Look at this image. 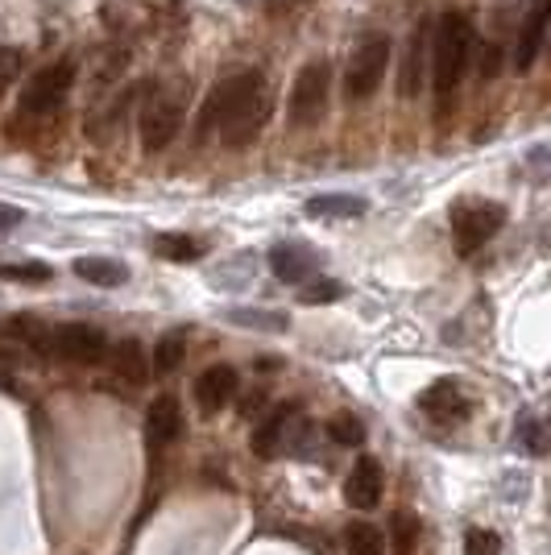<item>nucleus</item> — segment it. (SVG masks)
Segmentation results:
<instances>
[{
  "mask_svg": "<svg viewBox=\"0 0 551 555\" xmlns=\"http://www.w3.org/2000/svg\"><path fill=\"white\" fill-rule=\"evenodd\" d=\"M183 336H162L158 348H154V370L158 373H175L179 365H183Z\"/></svg>",
  "mask_w": 551,
  "mask_h": 555,
  "instance_id": "obj_23",
  "label": "nucleus"
},
{
  "mask_svg": "<svg viewBox=\"0 0 551 555\" xmlns=\"http://www.w3.org/2000/svg\"><path fill=\"white\" fill-rule=\"evenodd\" d=\"M183 113H187L183 88H158V92L141 104L138 133H141L145 154H158V150H166L170 141L179 138V129H183Z\"/></svg>",
  "mask_w": 551,
  "mask_h": 555,
  "instance_id": "obj_4",
  "label": "nucleus"
},
{
  "mask_svg": "<svg viewBox=\"0 0 551 555\" xmlns=\"http://www.w3.org/2000/svg\"><path fill=\"white\" fill-rule=\"evenodd\" d=\"M75 274L84 278V282H92V286L113 291V286H120V282L129 278V270H125L116 257H79V261H75Z\"/></svg>",
  "mask_w": 551,
  "mask_h": 555,
  "instance_id": "obj_18",
  "label": "nucleus"
},
{
  "mask_svg": "<svg viewBox=\"0 0 551 555\" xmlns=\"http://www.w3.org/2000/svg\"><path fill=\"white\" fill-rule=\"evenodd\" d=\"M236 393V373L229 365H212L195 377V402L204 415H216L220 406H229V398Z\"/></svg>",
  "mask_w": 551,
  "mask_h": 555,
  "instance_id": "obj_15",
  "label": "nucleus"
},
{
  "mask_svg": "<svg viewBox=\"0 0 551 555\" xmlns=\"http://www.w3.org/2000/svg\"><path fill=\"white\" fill-rule=\"evenodd\" d=\"M551 38V4H535V13H530L523 29H518V47H514V67L518 70H530L535 67V59H539V50L543 42Z\"/></svg>",
  "mask_w": 551,
  "mask_h": 555,
  "instance_id": "obj_13",
  "label": "nucleus"
},
{
  "mask_svg": "<svg viewBox=\"0 0 551 555\" xmlns=\"http://www.w3.org/2000/svg\"><path fill=\"white\" fill-rule=\"evenodd\" d=\"M328 436L341 443V448H357V443L366 440V423L353 415H336L328 423Z\"/></svg>",
  "mask_w": 551,
  "mask_h": 555,
  "instance_id": "obj_24",
  "label": "nucleus"
},
{
  "mask_svg": "<svg viewBox=\"0 0 551 555\" xmlns=\"http://www.w3.org/2000/svg\"><path fill=\"white\" fill-rule=\"evenodd\" d=\"M419 534H423V527H419V514L414 509H394L390 514V552L394 555H414V547H419Z\"/></svg>",
  "mask_w": 551,
  "mask_h": 555,
  "instance_id": "obj_20",
  "label": "nucleus"
},
{
  "mask_svg": "<svg viewBox=\"0 0 551 555\" xmlns=\"http://www.w3.org/2000/svg\"><path fill=\"white\" fill-rule=\"evenodd\" d=\"M505 224V208L494 199H469L452 208V245L460 257L477 254L482 245H489Z\"/></svg>",
  "mask_w": 551,
  "mask_h": 555,
  "instance_id": "obj_5",
  "label": "nucleus"
},
{
  "mask_svg": "<svg viewBox=\"0 0 551 555\" xmlns=\"http://www.w3.org/2000/svg\"><path fill=\"white\" fill-rule=\"evenodd\" d=\"M345 547H348V555H386L390 552L386 534L377 531L373 522H361V518L345 527Z\"/></svg>",
  "mask_w": 551,
  "mask_h": 555,
  "instance_id": "obj_21",
  "label": "nucleus"
},
{
  "mask_svg": "<svg viewBox=\"0 0 551 555\" xmlns=\"http://www.w3.org/2000/svg\"><path fill=\"white\" fill-rule=\"evenodd\" d=\"M295 431H299L295 406H274L270 415L261 418V427L253 431V452H257L261 461H274V456L286 452V443L295 448Z\"/></svg>",
  "mask_w": 551,
  "mask_h": 555,
  "instance_id": "obj_9",
  "label": "nucleus"
},
{
  "mask_svg": "<svg viewBox=\"0 0 551 555\" xmlns=\"http://www.w3.org/2000/svg\"><path fill=\"white\" fill-rule=\"evenodd\" d=\"M225 320L236 327H249V332H286L291 327L282 311H261V307H229Z\"/></svg>",
  "mask_w": 551,
  "mask_h": 555,
  "instance_id": "obj_19",
  "label": "nucleus"
},
{
  "mask_svg": "<svg viewBox=\"0 0 551 555\" xmlns=\"http://www.w3.org/2000/svg\"><path fill=\"white\" fill-rule=\"evenodd\" d=\"M71 83H75V63H71V59H54L47 67H38L29 75V83L22 88V113L50 116L67 100Z\"/></svg>",
  "mask_w": 551,
  "mask_h": 555,
  "instance_id": "obj_8",
  "label": "nucleus"
},
{
  "mask_svg": "<svg viewBox=\"0 0 551 555\" xmlns=\"http://www.w3.org/2000/svg\"><path fill=\"white\" fill-rule=\"evenodd\" d=\"M42 352L59 357V361H75V365H95V361H108V336L92 324H59L47 327L42 340H38Z\"/></svg>",
  "mask_w": 551,
  "mask_h": 555,
  "instance_id": "obj_7",
  "label": "nucleus"
},
{
  "mask_svg": "<svg viewBox=\"0 0 551 555\" xmlns=\"http://www.w3.org/2000/svg\"><path fill=\"white\" fill-rule=\"evenodd\" d=\"M0 278H9V282H50V266L42 261H17V266H0Z\"/></svg>",
  "mask_w": 551,
  "mask_h": 555,
  "instance_id": "obj_26",
  "label": "nucleus"
},
{
  "mask_svg": "<svg viewBox=\"0 0 551 555\" xmlns=\"http://www.w3.org/2000/svg\"><path fill=\"white\" fill-rule=\"evenodd\" d=\"M270 270H274L278 282H291V286H303L320 274V257L311 254L307 245H274L270 249Z\"/></svg>",
  "mask_w": 551,
  "mask_h": 555,
  "instance_id": "obj_11",
  "label": "nucleus"
},
{
  "mask_svg": "<svg viewBox=\"0 0 551 555\" xmlns=\"http://www.w3.org/2000/svg\"><path fill=\"white\" fill-rule=\"evenodd\" d=\"M25 216L22 208H13V204H0V232H9V229H17Z\"/></svg>",
  "mask_w": 551,
  "mask_h": 555,
  "instance_id": "obj_29",
  "label": "nucleus"
},
{
  "mask_svg": "<svg viewBox=\"0 0 551 555\" xmlns=\"http://www.w3.org/2000/svg\"><path fill=\"white\" fill-rule=\"evenodd\" d=\"M473 22L464 13H444L432 29V88L439 95L457 92L460 79L469 75V63H473Z\"/></svg>",
  "mask_w": 551,
  "mask_h": 555,
  "instance_id": "obj_2",
  "label": "nucleus"
},
{
  "mask_svg": "<svg viewBox=\"0 0 551 555\" xmlns=\"http://www.w3.org/2000/svg\"><path fill=\"white\" fill-rule=\"evenodd\" d=\"M341 295H345V286H341V282H328V278H311V282L299 286L303 302H336Z\"/></svg>",
  "mask_w": 551,
  "mask_h": 555,
  "instance_id": "obj_25",
  "label": "nucleus"
},
{
  "mask_svg": "<svg viewBox=\"0 0 551 555\" xmlns=\"http://www.w3.org/2000/svg\"><path fill=\"white\" fill-rule=\"evenodd\" d=\"M464 555H502V539L494 531L473 527V531L464 534Z\"/></svg>",
  "mask_w": 551,
  "mask_h": 555,
  "instance_id": "obj_27",
  "label": "nucleus"
},
{
  "mask_svg": "<svg viewBox=\"0 0 551 555\" xmlns=\"http://www.w3.org/2000/svg\"><path fill=\"white\" fill-rule=\"evenodd\" d=\"M270 113H274V100L261 70H236L207 92L200 108V133H220L229 150H245L270 125Z\"/></svg>",
  "mask_w": 551,
  "mask_h": 555,
  "instance_id": "obj_1",
  "label": "nucleus"
},
{
  "mask_svg": "<svg viewBox=\"0 0 551 555\" xmlns=\"http://www.w3.org/2000/svg\"><path fill=\"white\" fill-rule=\"evenodd\" d=\"M183 436V411L175 398H154L145 411V443L150 448H166Z\"/></svg>",
  "mask_w": 551,
  "mask_h": 555,
  "instance_id": "obj_12",
  "label": "nucleus"
},
{
  "mask_svg": "<svg viewBox=\"0 0 551 555\" xmlns=\"http://www.w3.org/2000/svg\"><path fill=\"white\" fill-rule=\"evenodd\" d=\"M386 70H390V38H386V34H369V38H361L357 50H353V59H348V70H345L348 100H369V95L382 88Z\"/></svg>",
  "mask_w": 551,
  "mask_h": 555,
  "instance_id": "obj_6",
  "label": "nucleus"
},
{
  "mask_svg": "<svg viewBox=\"0 0 551 555\" xmlns=\"http://www.w3.org/2000/svg\"><path fill=\"white\" fill-rule=\"evenodd\" d=\"M108 365L129 386H145L150 382V361H145V348L138 340H120V345L108 348Z\"/></svg>",
  "mask_w": 551,
  "mask_h": 555,
  "instance_id": "obj_16",
  "label": "nucleus"
},
{
  "mask_svg": "<svg viewBox=\"0 0 551 555\" xmlns=\"http://www.w3.org/2000/svg\"><path fill=\"white\" fill-rule=\"evenodd\" d=\"M154 254L166 261H195V257H204V245L195 236H183V232H162L154 241Z\"/></svg>",
  "mask_w": 551,
  "mask_h": 555,
  "instance_id": "obj_22",
  "label": "nucleus"
},
{
  "mask_svg": "<svg viewBox=\"0 0 551 555\" xmlns=\"http://www.w3.org/2000/svg\"><path fill=\"white\" fill-rule=\"evenodd\" d=\"M328 100H332V67L323 59H311L307 67L295 75L291 95H286V120L291 129H311L320 125L328 113Z\"/></svg>",
  "mask_w": 551,
  "mask_h": 555,
  "instance_id": "obj_3",
  "label": "nucleus"
},
{
  "mask_svg": "<svg viewBox=\"0 0 551 555\" xmlns=\"http://www.w3.org/2000/svg\"><path fill=\"white\" fill-rule=\"evenodd\" d=\"M423 42H427V25L419 29V38H414V47H411V67H407V79H402V95H414V88H419V75H423Z\"/></svg>",
  "mask_w": 551,
  "mask_h": 555,
  "instance_id": "obj_28",
  "label": "nucleus"
},
{
  "mask_svg": "<svg viewBox=\"0 0 551 555\" xmlns=\"http://www.w3.org/2000/svg\"><path fill=\"white\" fill-rule=\"evenodd\" d=\"M419 406L436 418V423H457V418L469 415V398H464V390H460L452 377H444V382H436V386H427L423 398H419Z\"/></svg>",
  "mask_w": 551,
  "mask_h": 555,
  "instance_id": "obj_14",
  "label": "nucleus"
},
{
  "mask_svg": "<svg viewBox=\"0 0 551 555\" xmlns=\"http://www.w3.org/2000/svg\"><path fill=\"white\" fill-rule=\"evenodd\" d=\"M366 199H357V195H316V199H307V216H316V220H357V216H366Z\"/></svg>",
  "mask_w": 551,
  "mask_h": 555,
  "instance_id": "obj_17",
  "label": "nucleus"
},
{
  "mask_svg": "<svg viewBox=\"0 0 551 555\" xmlns=\"http://www.w3.org/2000/svg\"><path fill=\"white\" fill-rule=\"evenodd\" d=\"M386 493V473L373 456H361V461L348 468L345 477V502L353 509H373Z\"/></svg>",
  "mask_w": 551,
  "mask_h": 555,
  "instance_id": "obj_10",
  "label": "nucleus"
}]
</instances>
